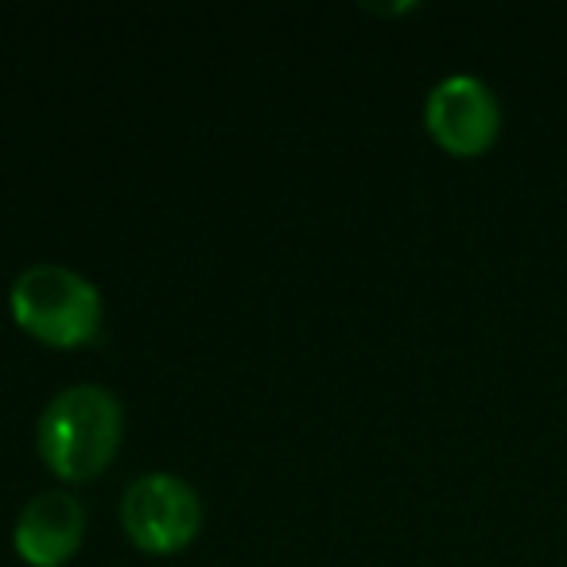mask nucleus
Wrapping results in <instances>:
<instances>
[{
    "instance_id": "nucleus-1",
    "label": "nucleus",
    "mask_w": 567,
    "mask_h": 567,
    "mask_svg": "<svg viewBox=\"0 0 567 567\" xmlns=\"http://www.w3.org/2000/svg\"><path fill=\"white\" fill-rule=\"evenodd\" d=\"M125 443V409L105 385H71L48 401L35 424V451L59 482H94Z\"/></svg>"
},
{
    "instance_id": "nucleus-2",
    "label": "nucleus",
    "mask_w": 567,
    "mask_h": 567,
    "mask_svg": "<svg viewBox=\"0 0 567 567\" xmlns=\"http://www.w3.org/2000/svg\"><path fill=\"white\" fill-rule=\"evenodd\" d=\"M12 323L48 350H82L102 339L105 303L94 280L66 265H32L9 288Z\"/></svg>"
},
{
    "instance_id": "nucleus-3",
    "label": "nucleus",
    "mask_w": 567,
    "mask_h": 567,
    "mask_svg": "<svg viewBox=\"0 0 567 567\" xmlns=\"http://www.w3.org/2000/svg\"><path fill=\"white\" fill-rule=\"evenodd\" d=\"M121 528L144 556H175L203 533V497L179 474H141L121 497Z\"/></svg>"
},
{
    "instance_id": "nucleus-4",
    "label": "nucleus",
    "mask_w": 567,
    "mask_h": 567,
    "mask_svg": "<svg viewBox=\"0 0 567 567\" xmlns=\"http://www.w3.org/2000/svg\"><path fill=\"white\" fill-rule=\"evenodd\" d=\"M424 128L447 156L474 159L502 136V102L478 74H447L427 94Z\"/></svg>"
},
{
    "instance_id": "nucleus-5",
    "label": "nucleus",
    "mask_w": 567,
    "mask_h": 567,
    "mask_svg": "<svg viewBox=\"0 0 567 567\" xmlns=\"http://www.w3.org/2000/svg\"><path fill=\"white\" fill-rule=\"evenodd\" d=\"M86 540V505L71 489H43L20 509L12 548L28 567H66Z\"/></svg>"
}]
</instances>
